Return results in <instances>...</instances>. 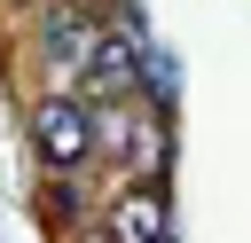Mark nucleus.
Instances as JSON below:
<instances>
[{
	"mask_svg": "<svg viewBox=\"0 0 251 243\" xmlns=\"http://www.w3.org/2000/svg\"><path fill=\"white\" fill-rule=\"evenodd\" d=\"M31 141H39V157H47V165H78V157L94 149V125H86V110H78V102H39Z\"/></svg>",
	"mask_w": 251,
	"mask_h": 243,
	"instance_id": "obj_1",
	"label": "nucleus"
},
{
	"mask_svg": "<svg viewBox=\"0 0 251 243\" xmlns=\"http://www.w3.org/2000/svg\"><path fill=\"white\" fill-rule=\"evenodd\" d=\"M110 235H118V243H173V219H165V188H157V180L126 188V196L110 204Z\"/></svg>",
	"mask_w": 251,
	"mask_h": 243,
	"instance_id": "obj_2",
	"label": "nucleus"
},
{
	"mask_svg": "<svg viewBox=\"0 0 251 243\" xmlns=\"http://www.w3.org/2000/svg\"><path fill=\"white\" fill-rule=\"evenodd\" d=\"M133 78H141V55H133L126 39H102L94 63H86V86H94V94H126Z\"/></svg>",
	"mask_w": 251,
	"mask_h": 243,
	"instance_id": "obj_3",
	"label": "nucleus"
},
{
	"mask_svg": "<svg viewBox=\"0 0 251 243\" xmlns=\"http://www.w3.org/2000/svg\"><path fill=\"white\" fill-rule=\"evenodd\" d=\"M141 78H149V94H157V110H165V102L180 94V71H173V55H165V47H149V55H141Z\"/></svg>",
	"mask_w": 251,
	"mask_h": 243,
	"instance_id": "obj_4",
	"label": "nucleus"
}]
</instances>
